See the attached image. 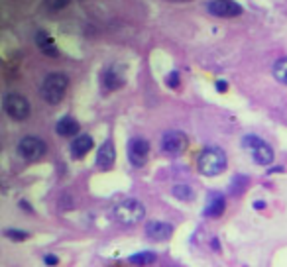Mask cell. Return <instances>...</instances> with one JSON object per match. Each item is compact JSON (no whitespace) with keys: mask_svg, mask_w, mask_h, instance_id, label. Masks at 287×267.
<instances>
[{"mask_svg":"<svg viewBox=\"0 0 287 267\" xmlns=\"http://www.w3.org/2000/svg\"><path fill=\"white\" fill-rule=\"evenodd\" d=\"M124 85V75L116 69V67H108L104 73H102V87L106 90H116Z\"/></svg>","mask_w":287,"mask_h":267,"instance_id":"obj_16","label":"cell"},{"mask_svg":"<svg viewBox=\"0 0 287 267\" xmlns=\"http://www.w3.org/2000/svg\"><path fill=\"white\" fill-rule=\"evenodd\" d=\"M242 146H244L246 152H250V156L254 157V161L258 165H271L273 163L275 154H273L271 146L267 142H263L262 138L248 134V136H244V140H242Z\"/></svg>","mask_w":287,"mask_h":267,"instance_id":"obj_4","label":"cell"},{"mask_svg":"<svg viewBox=\"0 0 287 267\" xmlns=\"http://www.w3.org/2000/svg\"><path fill=\"white\" fill-rule=\"evenodd\" d=\"M93 146H95V142H93V138L89 136V134H81V136H77L71 142V156L75 159H81L93 150Z\"/></svg>","mask_w":287,"mask_h":267,"instance_id":"obj_12","label":"cell"},{"mask_svg":"<svg viewBox=\"0 0 287 267\" xmlns=\"http://www.w3.org/2000/svg\"><path fill=\"white\" fill-rule=\"evenodd\" d=\"M224 208H226L224 197H222L220 193H213V195L209 197V202H207L203 214L209 216V218H216V216H220V214L224 212Z\"/></svg>","mask_w":287,"mask_h":267,"instance_id":"obj_14","label":"cell"},{"mask_svg":"<svg viewBox=\"0 0 287 267\" xmlns=\"http://www.w3.org/2000/svg\"><path fill=\"white\" fill-rule=\"evenodd\" d=\"M2 108H4V112H6L12 120H16V122L26 120V118L30 116V112H32L28 98H26L24 94H20V92H8V94L2 98Z\"/></svg>","mask_w":287,"mask_h":267,"instance_id":"obj_5","label":"cell"},{"mask_svg":"<svg viewBox=\"0 0 287 267\" xmlns=\"http://www.w3.org/2000/svg\"><path fill=\"white\" fill-rule=\"evenodd\" d=\"M216 89H218L220 92H224V90H226V81H218V83H216Z\"/></svg>","mask_w":287,"mask_h":267,"instance_id":"obj_25","label":"cell"},{"mask_svg":"<svg viewBox=\"0 0 287 267\" xmlns=\"http://www.w3.org/2000/svg\"><path fill=\"white\" fill-rule=\"evenodd\" d=\"M244 187H246V177L238 175V177H236V179L232 181V193H234V195H240Z\"/></svg>","mask_w":287,"mask_h":267,"instance_id":"obj_22","label":"cell"},{"mask_svg":"<svg viewBox=\"0 0 287 267\" xmlns=\"http://www.w3.org/2000/svg\"><path fill=\"white\" fill-rule=\"evenodd\" d=\"M57 261H59V259H57L53 253H48V255H44V263H46V265H57Z\"/></svg>","mask_w":287,"mask_h":267,"instance_id":"obj_24","label":"cell"},{"mask_svg":"<svg viewBox=\"0 0 287 267\" xmlns=\"http://www.w3.org/2000/svg\"><path fill=\"white\" fill-rule=\"evenodd\" d=\"M273 77H275L279 83L287 85V57L275 61V65H273Z\"/></svg>","mask_w":287,"mask_h":267,"instance_id":"obj_19","label":"cell"},{"mask_svg":"<svg viewBox=\"0 0 287 267\" xmlns=\"http://www.w3.org/2000/svg\"><path fill=\"white\" fill-rule=\"evenodd\" d=\"M175 2H185V0H175Z\"/></svg>","mask_w":287,"mask_h":267,"instance_id":"obj_27","label":"cell"},{"mask_svg":"<svg viewBox=\"0 0 287 267\" xmlns=\"http://www.w3.org/2000/svg\"><path fill=\"white\" fill-rule=\"evenodd\" d=\"M226 165H228V159H226V154L220 148H207L197 157L199 173L205 175V177H216V175H220L226 169Z\"/></svg>","mask_w":287,"mask_h":267,"instance_id":"obj_1","label":"cell"},{"mask_svg":"<svg viewBox=\"0 0 287 267\" xmlns=\"http://www.w3.org/2000/svg\"><path fill=\"white\" fill-rule=\"evenodd\" d=\"M114 218L116 222L124 224V226H132L142 222V218L146 216V206H144L138 199H124L114 206Z\"/></svg>","mask_w":287,"mask_h":267,"instance_id":"obj_3","label":"cell"},{"mask_svg":"<svg viewBox=\"0 0 287 267\" xmlns=\"http://www.w3.org/2000/svg\"><path fill=\"white\" fill-rule=\"evenodd\" d=\"M171 193H173V197L179 199V200H193V199H195V191H193L189 185H185V183L173 185Z\"/></svg>","mask_w":287,"mask_h":267,"instance_id":"obj_18","label":"cell"},{"mask_svg":"<svg viewBox=\"0 0 287 267\" xmlns=\"http://www.w3.org/2000/svg\"><path fill=\"white\" fill-rule=\"evenodd\" d=\"M67 87H69V77L65 73H49L42 83L40 94L48 104L55 106L63 100V96L67 92Z\"/></svg>","mask_w":287,"mask_h":267,"instance_id":"obj_2","label":"cell"},{"mask_svg":"<svg viewBox=\"0 0 287 267\" xmlns=\"http://www.w3.org/2000/svg\"><path fill=\"white\" fill-rule=\"evenodd\" d=\"M209 12L220 18H234L242 14V6L232 2V0H213V2H209Z\"/></svg>","mask_w":287,"mask_h":267,"instance_id":"obj_10","label":"cell"},{"mask_svg":"<svg viewBox=\"0 0 287 267\" xmlns=\"http://www.w3.org/2000/svg\"><path fill=\"white\" fill-rule=\"evenodd\" d=\"M114 159H116L114 144H112L110 140H106V142L98 148V152H96V165H98V169L108 171V169L114 165Z\"/></svg>","mask_w":287,"mask_h":267,"instance_id":"obj_11","label":"cell"},{"mask_svg":"<svg viewBox=\"0 0 287 267\" xmlns=\"http://www.w3.org/2000/svg\"><path fill=\"white\" fill-rule=\"evenodd\" d=\"M187 146H189V138H187V134L181 132V130L166 132L164 138H162V150H164L167 156H173V157L185 154Z\"/></svg>","mask_w":287,"mask_h":267,"instance_id":"obj_7","label":"cell"},{"mask_svg":"<svg viewBox=\"0 0 287 267\" xmlns=\"http://www.w3.org/2000/svg\"><path fill=\"white\" fill-rule=\"evenodd\" d=\"M79 130H81V126H79V122H77L73 116H63V118H59V122L55 124V132L59 134L61 138L77 136Z\"/></svg>","mask_w":287,"mask_h":267,"instance_id":"obj_13","label":"cell"},{"mask_svg":"<svg viewBox=\"0 0 287 267\" xmlns=\"http://www.w3.org/2000/svg\"><path fill=\"white\" fill-rule=\"evenodd\" d=\"M46 152H48V146L38 136H24L18 142V156L26 161H38L46 156Z\"/></svg>","mask_w":287,"mask_h":267,"instance_id":"obj_6","label":"cell"},{"mask_svg":"<svg viewBox=\"0 0 287 267\" xmlns=\"http://www.w3.org/2000/svg\"><path fill=\"white\" fill-rule=\"evenodd\" d=\"M69 2H71V0H44L46 8H48V10H51V12L63 10L65 6H69Z\"/></svg>","mask_w":287,"mask_h":267,"instance_id":"obj_21","label":"cell"},{"mask_svg":"<svg viewBox=\"0 0 287 267\" xmlns=\"http://www.w3.org/2000/svg\"><path fill=\"white\" fill-rule=\"evenodd\" d=\"M146 236L154 242H166L173 236V226L166 220H150L146 224Z\"/></svg>","mask_w":287,"mask_h":267,"instance_id":"obj_9","label":"cell"},{"mask_svg":"<svg viewBox=\"0 0 287 267\" xmlns=\"http://www.w3.org/2000/svg\"><path fill=\"white\" fill-rule=\"evenodd\" d=\"M156 259H158V255L154 251H138V253H134V255L128 257V261L132 265H142V267L144 265H152Z\"/></svg>","mask_w":287,"mask_h":267,"instance_id":"obj_17","label":"cell"},{"mask_svg":"<svg viewBox=\"0 0 287 267\" xmlns=\"http://www.w3.org/2000/svg\"><path fill=\"white\" fill-rule=\"evenodd\" d=\"M254 206H256L258 210H262V208H265V202H263V200H256V202H254Z\"/></svg>","mask_w":287,"mask_h":267,"instance_id":"obj_26","label":"cell"},{"mask_svg":"<svg viewBox=\"0 0 287 267\" xmlns=\"http://www.w3.org/2000/svg\"><path fill=\"white\" fill-rule=\"evenodd\" d=\"M4 236L8 238V240H12V242H24V240H28V232H24V230H14V228H8V230H4Z\"/></svg>","mask_w":287,"mask_h":267,"instance_id":"obj_20","label":"cell"},{"mask_svg":"<svg viewBox=\"0 0 287 267\" xmlns=\"http://www.w3.org/2000/svg\"><path fill=\"white\" fill-rule=\"evenodd\" d=\"M36 44H38V47H40V51L44 55H48V57H59V51L55 47V42H53V38L49 34L38 32L36 34Z\"/></svg>","mask_w":287,"mask_h":267,"instance_id":"obj_15","label":"cell"},{"mask_svg":"<svg viewBox=\"0 0 287 267\" xmlns=\"http://www.w3.org/2000/svg\"><path fill=\"white\" fill-rule=\"evenodd\" d=\"M148 156H150V144H148V140H144V138H132L128 142V159H130V163L134 167L146 165Z\"/></svg>","mask_w":287,"mask_h":267,"instance_id":"obj_8","label":"cell"},{"mask_svg":"<svg viewBox=\"0 0 287 267\" xmlns=\"http://www.w3.org/2000/svg\"><path fill=\"white\" fill-rule=\"evenodd\" d=\"M166 83H167V87H171V89L179 87V73H177V71L169 73V75H167V79H166Z\"/></svg>","mask_w":287,"mask_h":267,"instance_id":"obj_23","label":"cell"}]
</instances>
